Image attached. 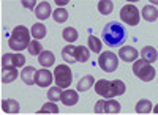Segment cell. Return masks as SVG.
Here are the masks:
<instances>
[{"label":"cell","mask_w":158,"mask_h":115,"mask_svg":"<svg viewBox=\"0 0 158 115\" xmlns=\"http://www.w3.org/2000/svg\"><path fill=\"white\" fill-rule=\"evenodd\" d=\"M112 87H114V93H115V96L125 93V84H123L122 81H118V79L112 81Z\"/></svg>","instance_id":"32"},{"label":"cell","mask_w":158,"mask_h":115,"mask_svg":"<svg viewBox=\"0 0 158 115\" xmlns=\"http://www.w3.org/2000/svg\"><path fill=\"white\" fill-rule=\"evenodd\" d=\"M2 109L5 113H18L19 112V103L15 99H3L2 101Z\"/></svg>","instance_id":"17"},{"label":"cell","mask_w":158,"mask_h":115,"mask_svg":"<svg viewBox=\"0 0 158 115\" xmlns=\"http://www.w3.org/2000/svg\"><path fill=\"white\" fill-rule=\"evenodd\" d=\"M149 2H150L152 5H158V0H149Z\"/></svg>","instance_id":"36"},{"label":"cell","mask_w":158,"mask_h":115,"mask_svg":"<svg viewBox=\"0 0 158 115\" xmlns=\"http://www.w3.org/2000/svg\"><path fill=\"white\" fill-rule=\"evenodd\" d=\"M30 30L27 27H24V25H18V27L13 29L11 32V36L8 40V46L16 50V52H21V50L27 49L29 44H30Z\"/></svg>","instance_id":"2"},{"label":"cell","mask_w":158,"mask_h":115,"mask_svg":"<svg viewBox=\"0 0 158 115\" xmlns=\"http://www.w3.org/2000/svg\"><path fill=\"white\" fill-rule=\"evenodd\" d=\"M54 79H56V85H59L60 88H68L73 81V73H71L70 66L57 65L54 69Z\"/></svg>","instance_id":"4"},{"label":"cell","mask_w":158,"mask_h":115,"mask_svg":"<svg viewBox=\"0 0 158 115\" xmlns=\"http://www.w3.org/2000/svg\"><path fill=\"white\" fill-rule=\"evenodd\" d=\"M118 112H120V104L115 99L108 98L104 101V113H118Z\"/></svg>","instance_id":"20"},{"label":"cell","mask_w":158,"mask_h":115,"mask_svg":"<svg viewBox=\"0 0 158 115\" xmlns=\"http://www.w3.org/2000/svg\"><path fill=\"white\" fill-rule=\"evenodd\" d=\"M104 101H106V98L100 99L98 103L95 104V113H104Z\"/></svg>","instance_id":"33"},{"label":"cell","mask_w":158,"mask_h":115,"mask_svg":"<svg viewBox=\"0 0 158 115\" xmlns=\"http://www.w3.org/2000/svg\"><path fill=\"white\" fill-rule=\"evenodd\" d=\"M95 92L103 96V98H114L115 93H114V87H112V82L106 81V79H100L95 82Z\"/></svg>","instance_id":"8"},{"label":"cell","mask_w":158,"mask_h":115,"mask_svg":"<svg viewBox=\"0 0 158 115\" xmlns=\"http://www.w3.org/2000/svg\"><path fill=\"white\" fill-rule=\"evenodd\" d=\"M25 65V57L21 52L16 54H5L2 57V68L11 69V68H22Z\"/></svg>","instance_id":"7"},{"label":"cell","mask_w":158,"mask_h":115,"mask_svg":"<svg viewBox=\"0 0 158 115\" xmlns=\"http://www.w3.org/2000/svg\"><path fill=\"white\" fill-rule=\"evenodd\" d=\"M60 98H62V88L59 87V85H56V87H51L49 90H48V99L49 101H60Z\"/></svg>","instance_id":"29"},{"label":"cell","mask_w":158,"mask_h":115,"mask_svg":"<svg viewBox=\"0 0 158 115\" xmlns=\"http://www.w3.org/2000/svg\"><path fill=\"white\" fill-rule=\"evenodd\" d=\"M153 110H155V113H158V104L155 106V109H153Z\"/></svg>","instance_id":"38"},{"label":"cell","mask_w":158,"mask_h":115,"mask_svg":"<svg viewBox=\"0 0 158 115\" xmlns=\"http://www.w3.org/2000/svg\"><path fill=\"white\" fill-rule=\"evenodd\" d=\"M38 113H59V107L54 101H49V103H46L41 109H40Z\"/></svg>","instance_id":"31"},{"label":"cell","mask_w":158,"mask_h":115,"mask_svg":"<svg viewBox=\"0 0 158 115\" xmlns=\"http://www.w3.org/2000/svg\"><path fill=\"white\" fill-rule=\"evenodd\" d=\"M21 79L24 81V84L27 85H33L36 84V69L33 66H25L21 71Z\"/></svg>","instance_id":"11"},{"label":"cell","mask_w":158,"mask_h":115,"mask_svg":"<svg viewBox=\"0 0 158 115\" xmlns=\"http://www.w3.org/2000/svg\"><path fill=\"white\" fill-rule=\"evenodd\" d=\"M89 58H90V49L85 47V46H82V44L81 46H76V60L84 63Z\"/></svg>","instance_id":"21"},{"label":"cell","mask_w":158,"mask_h":115,"mask_svg":"<svg viewBox=\"0 0 158 115\" xmlns=\"http://www.w3.org/2000/svg\"><path fill=\"white\" fill-rule=\"evenodd\" d=\"M135 110H136V113H150L152 112V103L149 99H141V101H138Z\"/></svg>","instance_id":"24"},{"label":"cell","mask_w":158,"mask_h":115,"mask_svg":"<svg viewBox=\"0 0 158 115\" xmlns=\"http://www.w3.org/2000/svg\"><path fill=\"white\" fill-rule=\"evenodd\" d=\"M141 57H142V58H146L149 63L156 61V58H158L156 49H155V47H152V46H146V47H144V49L141 50Z\"/></svg>","instance_id":"19"},{"label":"cell","mask_w":158,"mask_h":115,"mask_svg":"<svg viewBox=\"0 0 158 115\" xmlns=\"http://www.w3.org/2000/svg\"><path fill=\"white\" fill-rule=\"evenodd\" d=\"M60 101H62L65 106H74L77 101H79L77 92H76V90H71V88H68V90H63Z\"/></svg>","instance_id":"13"},{"label":"cell","mask_w":158,"mask_h":115,"mask_svg":"<svg viewBox=\"0 0 158 115\" xmlns=\"http://www.w3.org/2000/svg\"><path fill=\"white\" fill-rule=\"evenodd\" d=\"M54 81V74H52L49 69H40L36 71V85L40 87H49Z\"/></svg>","instance_id":"10"},{"label":"cell","mask_w":158,"mask_h":115,"mask_svg":"<svg viewBox=\"0 0 158 115\" xmlns=\"http://www.w3.org/2000/svg\"><path fill=\"white\" fill-rule=\"evenodd\" d=\"M38 63L41 66H44V68H49V66H52L56 63V57H54V54H52L51 50H43V52L38 55Z\"/></svg>","instance_id":"15"},{"label":"cell","mask_w":158,"mask_h":115,"mask_svg":"<svg viewBox=\"0 0 158 115\" xmlns=\"http://www.w3.org/2000/svg\"><path fill=\"white\" fill-rule=\"evenodd\" d=\"M87 43H89V49H90V50H94L95 54H100V52H101V47H103V44H101V41L98 40L97 36L90 35V36L87 38Z\"/></svg>","instance_id":"26"},{"label":"cell","mask_w":158,"mask_h":115,"mask_svg":"<svg viewBox=\"0 0 158 115\" xmlns=\"http://www.w3.org/2000/svg\"><path fill=\"white\" fill-rule=\"evenodd\" d=\"M94 82H95L94 76H90V74H87V76H82V77H81V81L77 82V90H79V92H87L89 88H92Z\"/></svg>","instance_id":"18"},{"label":"cell","mask_w":158,"mask_h":115,"mask_svg":"<svg viewBox=\"0 0 158 115\" xmlns=\"http://www.w3.org/2000/svg\"><path fill=\"white\" fill-rule=\"evenodd\" d=\"M51 14H52V10H51V5H49L48 2H41V3L36 5V8H35V16H36L40 21H46Z\"/></svg>","instance_id":"12"},{"label":"cell","mask_w":158,"mask_h":115,"mask_svg":"<svg viewBox=\"0 0 158 115\" xmlns=\"http://www.w3.org/2000/svg\"><path fill=\"white\" fill-rule=\"evenodd\" d=\"M52 18H54V21L57 24H63V22H67V19H68V13H67V10H63V8H57L54 13H52Z\"/></svg>","instance_id":"28"},{"label":"cell","mask_w":158,"mask_h":115,"mask_svg":"<svg viewBox=\"0 0 158 115\" xmlns=\"http://www.w3.org/2000/svg\"><path fill=\"white\" fill-rule=\"evenodd\" d=\"M22 5L25 8H33L35 6V0H22Z\"/></svg>","instance_id":"34"},{"label":"cell","mask_w":158,"mask_h":115,"mask_svg":"<svg viewBox=\"0 0 158 115\" xmlns=\"http://www.w3.org/2000/svg\"><path fill=\"white\" fill-rule=\"evenodd\" d=\"M29 54L30 55H40L43 52V46H41V43H40V40H33V41H30V44H29Z\"/></svg>","instance_id":"30"},{"label":"cell","mask_w":158,"mask_h":115,"mask_svg":"<svg viewBox=\"0 0 158 115\" xmlns=\"http://www.w3.org/2000/svg\"><path fill=\"white\" fill-rule=\"evenodd\" d=\"M120 19H122L125 24L131 25V27H135V25L139 24L141 13H139V10H138L135 5L128 3V5H125V6L120 8Z\"/></svg>","instance_id":"5"},{"label":"cell","mask_w":158,"mask_h":115,"mask_svg":"<svg viewBox=\"0 0 158 115\" xmlns=\"http://www.w3.org/2000/svg\"><path fill=\"white\" fill-rule=\"evenodd\" d=\"M30 33H32V38H35V40H43V38L46 36V27L43 24H40V22L33 24Z\"/></svg>","instance_id":"22"},{"label":"cell","mask_w":158,"mask_h":115,"mask_svg":"<svg viewBox=\"0 0 158 115\" xmlns=\"http://www.w3.org/2000/svg\"><path fill=\"white\" fill-rule=\"evenodd\" d=\"M62 58L65 63H76V46L73 43H68V46H65L62 49Z\"/></svg>","instance_id":"14"},{"label":"cell","mask_w":158,"mask_h":115,"mask_svg":"<svg viewBox=\"0 0 158 115\" xmlns=\"http://www.w3.org/2000/svg\"><path fill=\"white\" fill-rule=\"evenodd\" d=\"M98 65H100V68H101L103 71L112 73V71H115L117 66H118V58H117V55H115L114 52H109V50H108V52H103V54L100 55Z\"/></svg>","instance_id":"6"},{"label":"cell","mask_w":158,"mask_h":115,"mask_svg":"<svg viewBox=\"0 0 158 115\" xmlns=\"http://www.w3.org/2000/svg\"><path fill=\"white\" fill-rule=\"evenodd\" d=\"M128 3H135V2H139V0H127Z\"/></svg>","instance_id":"37"},{"label":"cell","mask_w":158,"mask_h":115,"mask_svg":"<svg viewBox=\"0 0 158 115\" xmlns=\"http://www.w3.org/2000/svg\"><path fill=\"white\" fill-rule=\"evenodd\" d=\"M133 73L138 76L142 82H150L155 77V68L150 65L146 58L136 60L133 63Z\"/></svg>","instance_id":"3"},{"label":"cell","mask_w":158,"mask_h":115,"mask_svg":"<svg viewBox=\"0 0 158 115\" xmlns=\"http://www.w3.org/2000/svg\"><path fill=\"white\" fill-rule=\"evenodd\" d=\"M103 41L106 43L109 47H118L120 44L125 43L127 40V32L123 29V25H120V22H108L103 29Z\"/></svg>","instance_id":"1"},{"label":"cell","mask_w":158,"mask_h":115,"mask_svg":"<svg viewBox=\"0 0 158 115\" xmlns=\"http://www.w3.org/2000/svg\"><path fill=\"white\" fill-rule=\"evenodd\" d=\"M118 57L123 61H136L139 57V52L133 47V46H123L120 50H118Z\"/></svg>","instance_id":"9"},{"label":"cell","mask_w":158,"mask_h":115,"mask_svg":"<svg viewBox=\"0 0 158 115\" xmlns=\"http://www.w3.org/2000/svg\"><path fill=\"white\" fill-rule=\"evenodd\" d=\"M142 18H144V21H147V22H153V21H156V18H158V10L153 6V5H146L142 8Z\"/></svg>","instance_id":"16"},{"label":"cell","mask_w":158,"mask_h":115,"mask_svg":"<svg viewBox=\"0 0 158 115\" xmlns=\"http://www.w3.org/2000/svg\"><path fill=\"white\" fill-rule=\"evenodd\" d=\"M18 68H11V69H3V74H2V82L3 84H10L13 81H16L18 77Z\"/></svg>","instance_id":"25"},{"label":"cell","mask_w":158,"mask_h":115,"mask_svg":"<svg viewBox=\"0 0 158 115\" xmlns=\"http://www.w3.org/2000/svg\"><path fill=\"white\" fill-rule=\"evenodd\" d=\"M112 10H114L112 0H100V2H98V11L101 13V14L108 16V14L112 13Z\"/></svg>","instance_id":"23"},{"label":"cell","mask_w":158,"mask_h":115,"mask_svg":"<svg viewBox=\"0 0 158 115\" xmlns=\"http://www.w3.org/2000/svg\"><path fill=\"white\" fill-rule=\"evenodd\" d=\"M62 38L67 43H74L76 40H77V32H76V29H73V27H67V29H63V32H62Z\"/></svg>","instance_id":"27"},{"label":"cell","mask_w":158,"mask_h":115,"mask_svg":"<svg viewBox=\"0 0 158 115\" xmlns=\"http://www.w3.org/2000/svg\"><path fill=\"white\" fill-rule=\"evenodd\" d=\"M56 2H57L59 5H65V3H67V0H56Z\"/></svg>","instance_id":"35"}]
</instances>
